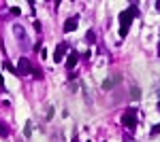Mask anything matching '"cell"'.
<instances>
[{"label": "cell", "instance_id": "cell-4", "mask_svg": "<svg viewBox=\"0 0 160 142\" xmlns=\"http://www.w3.org/2000/svg\"><path fill=\"white\" fill-rule=\"evenodd\" d=\"M118 83H122V76H120V74H118V76H113V79H107V81H102V85H100V87H102L105 91H109V89H113V87H115Z\"/></svg>", "mask_w": 160, "mask_h": 142}, {"label": "cell", "instance_id": "cell-5", "mask_svg": "<svg viewBox=\"0 0 160 142\" xmlns=\"http://www.w3.org/2000/svg\"><path fill=\"white\" fill-rule=\"evenodd\" d=\"M28 72H32V66H30V62H28V59H19V66H17V74H28Z\"/></svg>", "mask_w": 160, "mask_h": 142}, {"label": "cell", "instance_id": "cell-17", "mask_svg": "<svg viewBox=\"0 0 160 142\" xmlns=\"http://www.w3.org/2000/svg\"><path fill=\"white\" fill-rule=\"evenodd\" d=\"M158 98H160V89H158Z\"/></svg>", "mask_w": 160, "mask_h": 142}, {"label": "cell", "instance_id": "cell-13", "mask_svg": "<svg viewBox=\"0 0 160 142\" xmlns=\"http://www.w3.org/2000/svg\"><path fill=\"white\" fill-rule=\"evenodd\" d=\"M0 136H2V138H4V136H9V130H7L4 125H0Z\"/></svg>", "mask_w": 160, "mask_h": 142}, {"label": "cell", "instance_id": "cell-6", "mask_svg": "<svg viewBox=\"0 0 160 142\" xmlns=\"http://www.w3.org/2000/svg\"><path fill=\"white\" fill-rule=\"evenodd\" d=\"M77 62H79V53H77V51H71V53H68V57H66V68H68V70H73Z\"/></svg>", "mask_w": 160, "mask_h": 142}, {"label": "cell", "instance_id": "cell-2", "mask_svg": "<svg viewBox=\"0 0 160 142\" xmlns=\"http://www.w3.org/2000/svg\"><path fill=\"white\" fill-rule=\"evenodd\" d=\"M122 125L124 127H128V130H135L137 127V112L130 108V110H126L122 117Z\"/></svg>", "mask_w": 160, "mask_h": 142}, {"label": "cell", "instance_id": "cell-9", "mask_svg": "<svg viewBox=\"0 0 160 142\" xmlns=\"http://www.w3.org/2000/svg\"><path fill=\"white\" fill-rule=\"evenodd\" d=\"M24 136H26V138H30V136H32V123H30V121L26 123V127H24Z\"/></svg>", "mask_w": 160, "mask_h": 142}, {"label": "cell", "instance_id": "cell-7", "mask_svg": "<svg viewBox=\"0 0 160 142\" xmlns=\"http://www.w3.org/2000/svg\"><path fill=\"white\" fill-rule=\"evenodd\" d=\"M77 24H79V19H77V17H71V19H66V24H64V32L68 34V32L77 30Z\"/></svg>", "mask_w": 160, "mask_h": 142}, {"label": "cell", "instance_id": "cell-1", "mask_svg": "<svg viewBox=\"0 0 160 142\" xmlns=\"http://www.w3.org/2000/svg\"><path fill=\"white\" fill-rule=\"evenodd\" d=\"M137 15V9H135V4L130 7V9H126V11L120 13V36H126L128 34V30H130V24H132V17Z\"/></svg>", "mask_w": 160, "mask_h": 142}, {"label": "cell", "instance_id": "cell-16", "mask_svg": "<svg viewBox=\"0 0 160 142\" xmlns=\"http://www.w3.org/2000/svg\"><path fill=\"white\" fill-rule=\"evenodd\" d=\"M156 9H158V11H160V2H156Z\"/></svg>", "mask_w": 160, "mask_h": 142}, {"label": "cell", "instance_id": "cell-8", "mask_svg": "<svg viewBox=\"0 0 160 142\" xmlns=\"http://www.w3.org/2000/svg\"><path fill=\"white\" fill-rule=\"evenodd\" d=\"M2 68H4V70H9V72H15V74H17V68L13 66L11 62H4V64H2Z\"/></svg>", "mask_w": 160, "mask_h": 142}, {"label": "cell", "instance_id": "cell-15", "mask_svg": "<svg viewBox=\"0 0 160 142\" xmlns=\"http://www.w3.org/2000/svg\"><path fill=\"white\" fill-rule=\"evenodd\" d=\"M0 91H4V79L0 76Z\"/></svg>", "mask_w": 160, "mask_h": 142}, {"label": "cell", "instance_id": "cell-3", "mask_svg": "<svg viewBox=\"0 0 160 142\" xmlns=\"http://www.w3.org/2000/svg\"><path fill=\"white\" fill-rule=\"evenodd\" d=\"M66 51H71L68 43H60V45H58V49H56V53H53V59H56V62H62Z\"/></svg>", "mask_w": 160, "mask_h": 142}, {"label": "cell", "instance_id": "cell-10", "mask_svg": "<svg viewBox=\"0 0 160 142\" xmlns=\"http://www.w3.org/2000/svg\"><path fill=\"white\" fill-rule=\"evenodd\" d=\"M130 98H132V100H139V98H141V91H139V87H132V89H130Z\"/></svg>", "mask_w": 160, "mask_h": 142}, {"label": "cell", "instance_id": "cell-14", "mask_svg": "<svg viewBox=\"0 0 160 142\" xmlns=\"http://www.w3.org/2000/svg\"><path fill=\"white\" fill-rule=\"evenodd\" d=\"M94 38H96V34H94V32L90 30V32H88V40H94Z\"/></svg>", "mask_w": 160, "mask_h": 142}, {"label": "cell", "instance_id": "cell-12", "mask_svg": "<svg viewBox=\"0 0 160 142\" xmlns=\"http://www.w3.org/2000/svg\"><path fill=\"white\" fill-rule=\"evenodd\" d=\"M53 110H56V108L49 106V108H47V115H45V117H47V119H53Z\"/></svg>", "mask_w": 160, "mask_h": 142}, {"label": "cell", "instance_id": "cell-11", "mask_svg": "<svg viewBox=\"0 0 160 142\" xmlns=\"http://www.w3.org/2000/svg\"><path fill=\"white\" fill-rule=\"evenodd\" d=\"M149 134H152V136H158V134H160V123H156V125L152 127V131H149Z\"/></svg>", "mask_w": 160, "mask_h": 142}]
</instances>
